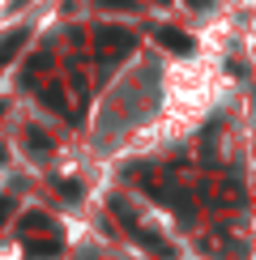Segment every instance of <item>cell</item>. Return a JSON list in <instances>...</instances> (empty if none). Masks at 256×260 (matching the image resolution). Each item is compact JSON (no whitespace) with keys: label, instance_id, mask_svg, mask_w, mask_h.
Instances as JSON below:
<instances>
[{"label":"cell","instance_id":"7a4b0ae2","mask_svg":"<svg viewBox=\"0 0 256 260\" xmlns=\"http://www.w3.org/2000/svg\"><path fill=\"white\" fill-rule=\"evenodd\" d=\"M56 252H60L56 239H39V243H30V256H56Z\"/></svg>","mask_w":256,"mask_h":260},{"label":"cell","instance_id":"277c9868","mask_svg":"<svg viewBox=\"0 0 256 260\" xmlns=\"http://www.w3.org/2000/svg\"><path fill=\"white\" fill-rule=\"evenodd\" d=\"M0 162H5V149H0Z\"/></svg>","mask_w":256,"mask_h":260},{"label":"cell","instance_id":"6da1fadb","mask_svg":"<svg viewBox=\"0 0 256 260\" xmlns=\"http://www.w3.org/2000/svg\"><path fill=\"white\" fill-rule=\"evenodd\" d=\"M21 43H26V30H13V35H5L0 39V64H9L21 51Z\"/></svg>","mask_w":256,"mask_h":260},{"label":"cell","instance_id":"3957f363","mask_svg":"<svg viewBox=\"0 0 256 260\" xmlns=\"http://www.w3.org/2000/svg\"><path fill=\"white\" fill-rule=\"evenodd\" d=\"M5 213H9V197H0V222H5Z\"/></svg>","mask_w":256,"mask_h":260}]
</instances>
